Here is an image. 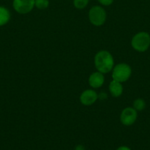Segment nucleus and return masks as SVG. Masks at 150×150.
Instances as JSON below:
<instances>
[{
	"label": "nucleus",
	"mask_w": 150,
	"mask_h": 150,
	"mask_svg": "<svg viewBox=\"0 0 150 150\" xmlns=\"http://www.w3.org/2000/svg\"><path fill=\"white\" fill-rule=\"evenodd\" d=\"M138 117L137 111L133 107H126L122 110L120 115V121L124 125L130 126L135 122Z\"/></svg>",
	"instance_id": "nucleus-5"
},
{
	"label": "nucleus",
	"mask_w": 150,
	"mask_h": 150,
	"mask_svg": "<svg viewBox=\"0 0 150 150\" xmlns=\"http://www.w3.org/2000/svg\"><path fill=\"white\" fill-rule=\"evenodd\" d=\"M90 22L96 26H101L104 23L107 18V13L102 7L95 5L91 7L88 13Z\"/></svg>",
	"instance_id": "nucleus-4"
},
{
	"label": "nucleus",
	"mask_w": 150,
	"mask_h": 150,
	"mask_svg": "<svg viewBox=\"0 0 150 150\" xmlns=\"http://www.w3.org/2000/svg\"><path fill=\"white\" fill-rule=\"evenodd\" d=\"M132 74V68L126 63H119L112 70L113 80L123 83L126 81Z\"/></svg>",
	"instance_id": "nucleus-3"
},
{
	"label": "nucleus",
	"mask_w": 150,
	"mask_h": 150,
	"mask_svg": "<svg viewBox=\"0 0 150 150\" xmlns=\"http://www.w3.org/2000/svg\"><path fill=\"white\" fill-rule=\"evenodd\" d=\"M88 82H89L90 86L94 89L101 87L104 82V75L99 71L94 72L90 75Z\"/></svg>",
	"instance_id": "nucleus-8"
},
{
	"label": "nucleus",
	"mask_w": 150,
	"mask_h": 150,
	"mask_svg": "<svg viewBox=\"0 0 150 150\" xmlns=\"http://www.w3.org/2000/svg\"><path fill=\"white\" fill-rule=\"evenodd\" d=\"M98 98H99L101 100H106L107 98V94L104 93V92H101L98 95Z\"/></svg>",
	"instance_id": "nucleus-15"
},
{
	"label": "nucleus",
	"mask_w": 150,
	"mask_h": 150,
	"mask_svg": "<svg viewBox=\"0 0 150 150\" xmlns=\"http://www.w3.org/2000/svg\"><path fill=\"white\" fill-rule=\"evenodd\" d=\"M94 64L96 70L101 73H107L114 67V59L109 51H100L94 57Z\"/></svg>",
	"instance_id": "nucleus-1"
},
{
	"label": "nucleus",
	"mask_w": 150,
	"mask_h": 150,
	"mask_svg": "<svg viewBox=\"0 0 150 150\" xmlns=\"http://www.w3.org/2000/svg\"><path fill=\"white\" fill-rule=\"evenodd\" d=\"M116 150H132V149L127 146H119V147Z\"/></svg>",
	"instance_id": "nucleus-17"
},
{
	"label": "nucleus",
	"mask_w": 150,
	"mask_h": 150,
	"mask_svg": "<svg viewBox=\"0 0 150 150\" xmlns=\"http://www.w3.org/2000/svg\"><path fill=\"white\" fill-rule=\"evenodd\" d=\"M49 5V0H35V7L39 10H45Z\"/></svg>",
	"instance_id": "nucleus-12"
},
{
	"label": "nucleus",
	"mask_w": 150,
	"mask_h": 150,
	"mask_svg": "<svg viewBox=\"0 0 150 150\" xmlns=\"http://www.w3.org/2000/svg\"><path fill=\"white\" fill-rule=\"evenodd\" d=\"M131 45L138 52H145L150 47V35L146 32L135 34L131 40Z\"/></svg>",
	"instance_id": "nucleus-2"
},
{
	"label": "nucleus",
	"mask_w": 150,
	"mask_h": 150,
	"mask_svg": "<svg viewBox=\"0 0 150 150\" xmlns=\"http://www.w3.org/2000/svg\"><path fill=\"white\" fill-rule=\"evenodd\" d=\"M10 19V13L9 10L3 6H0V26H4Z\"/></svg>",
	"instance_id": "nucleus-10"
},
{
	"label": "nucleus",
	"mask_w": 150,
	"mask_h": 150,
	"mask_svg": "<svg viewBox=\"0 0 150 150\" xmlns=\"http://www.w3.org/2000/svg\"><path fill=\"white\" fill-rule=\"evenodd\" d=\"M97 1L103 6H110L113 4L114 0H97Z\"/></svg>",
	"instance_id": "nucleus-14"
},
{
	"label": "nucleus",
	"mask_w": 150,
	"mask_h": 150,
	"mask_svg": "<svg viewBox=\"0 0 150 150\" xmlns=\"http://www.w3.org/2000/svg\"><path fill=\"white\" fill-rule=\"evenodd\" d=\"M133 108L136 110L137 111H142L143 110L145 109L146 108V104L145 100L142 98H137L134 100L133 102Z\"/></svg>",
	"instance_id": "nucleus-11"
},
{
	"label": "nucleus",
	"mask_w": 150,
	"mask_h": 150,
	"mask_svg": "<svg viewBox=\"0 0 150 150\" xmlns=\"http://www.w3.org/2000/svg\"><path fill=\"white\" fill-rule=\"evenodd\" d=\"M89 0H73V4L76 9L82 10L85 8L88 4Z\"/></svg>",
	"instance_id": "nucleus-13"
},
{
	"label": "nucleus",
	"mask_w": 150,
	"mask_h": 150,
	"mask_svg": "<svg viewBox=\"0 0 150 150\" xmlns=\"http://www.w3.org/2000/svg\"><path fill=\"white\" fill-rule=\"evenodd\" d=\"M98 99V94L93 89H86L83 91L79 97V100L82 105L89 106L93 105Z\"/></svg>",
	"instance_id": "nucleus-7"
},
{
	"label": "nucleus",
	"mask_w": 150,
	"mask_h": 150,
	"mask_svg": "<svg viewBox=\"0 0 150 150\" xmlns=\"http://www.w3.org/2000/svg\"><path fill=\"white\" fill-rule=\"evenodd\" d=\"M109 91L112 96L119 98L123 93V86L121 82L113 80L109 84Z\"/></svg>",
	"instance_id": "nucleus-9"
},
{
	"label": "nucleus",
	"mask_w": 150,
	"mask_h": 150,
	"mask_svg": "<svg viewBox=\"0 0 150 150\" xmlns=\"http://www.w3.org/2000/svg\"><path fill=\"white\" fill-rule=\"evenodd\" d=\"M13 7L18 13L26 14L35 7V0H13Z\"/></svg>",
	"instance_id": "nucleus-6"
},
{
	"label": "nucleus",
	"mask_w": 150,
	"mask_h": 150,
	"mask_svg": "<svg viewBox=\"0 0 150 150\" xmlns=\"http://www.w3.org/2000/svg\"><path fill=\"white\" fill-rule=\"evenodd\" d=\"M74 150H85V147L82 144H78L75 146Z\"/></svg>",
	"instance_id": "nucleus-16"
}]
</instances>
